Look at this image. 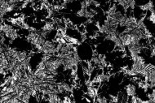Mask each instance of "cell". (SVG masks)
I'll return each instance as SVG.
<instances>
[{"label":"cell","instance_id":"obj_9","mask_svg":"<svg viewBox=\"0 0 155 103\" xmlns=\"http://www.w3.org/2000/svg\"><path fill=\"white\" fill-rule=\"evenodd\" d=\"M153 67H155V65H154V66H153Z\"/></svg>","mask_w":155,"mask_h":103},{"label":"cell","instance_id":"obj_3","mask_svg":"<svg viewBox=\"0 0 155 103\" xmlns=\"http://www.w3.org/2000/svg\"><path fill=\"white\" fill-rule=\"evenodd\" d=\"M60 94L58 93H54V92H51L48 95V102L50 103H60L62 102V99L60 97Z\"/></svg>","mask_w":155,"mask_h":103},{"label":"cell","instance_id":"obj_7","mask_svg":"<svg viewBox=\"0 0 155 103\" xmlns=\"http://www.w3.org/2000/svg\"><path fill=\"white\" fill-rule=\"evenodd\" d=\"M77 29L78 30V32L82 33V34H86L87 33V28H86L85 24H81L79 26H78Z\"/></svg>","mask_w":155,"mask_h":103},{"label":"cell","instance_id":"obj_2","mask_svg":"<svg viewBox=\"0 0 155 103\" xmlns=\"http://www.w3.org/2000/svg\"><path fill=\"white\" fill-rule=\"evenodd\" d=\"M4 36H5L7 38H8V39L10 40V41H14V40H16L17 37H18V32H17V30L16 29H15L13 28V29H12L11 30H9V31H8L7 33H4Z\"/></svg>","mask_w":155,"mask_h":103},{"label":"cell","instance_id":"obj_5","mask_svg":"<svg viewBox=\"0 0 155 103\" xmlns=\"http://www.w3.org/2000/svg\"><path fill=\"white\" fill-rule=\"evenodd\" d=\"M31 55H29V54H28V52H26V51H21V52L20 53V56H19V58H18V62L19 63H21V62L24 61L25 59H26L27 58H29V57Z\"/></svg>","mask_w":155,"mask_h":103},{"label":"cell","instance_id":"obj_8","mask_svg":"<svg viewBox=\"0 0 155 103\" xmlns=\"http://www.w3.org/2000/svg\"><path fill=\"white\" fill-rule=\"evenodd\" d=\"M87 9H82V8H81L79 11H77L76 15H77L78 17H84V16H85V13H86V11H87Z\"/></svg>","mask_w":155,"mask_h":103},{"label":"cell","instance_id":"obj_1","mask_svg":"<svg viewBox=\"0 0 155 103\" xmlns=\"http://www.w3.org/2000/svg\"><path fill=\"white\" fill-rule=\"evenodd\" d=\"M34 73L38 78H40L42 80H44V81H45V80L47 79L49 76V72L48 71L47 69H44V70H38V69H36L35 71H34Z\"/></svg>","mask_w":155,"mask_h":103},{"label":"cell","instance_id":"obj_4","mask_svg":"<svg viewBox=\"0 0 155 103\" xmlns=\"http://www.w3.org/2000/svg\"><path fill=\"white\" fill-rule=\"evenodd\" d=\"M125 92L128 97H133L137 95V88L132 84H129L126 86Z\"/></svg>","mask_w":155,"mask_h":103},{"label":"cell","instance_id":"obj_6","mask_svg":"<svg viewBox=\"0 0 155 103\" xmlns=\"http://www.w3.org/2000/svg\"><path fill=\"white\" fill-rule=\"evenodd\" d=\"M98 57H99V59L100 61H101V67L108 66L107 62H106V59H105V56H104V55H98Z\"/></svg>","mask_w":155,"mask_h":103}]
</instances>
